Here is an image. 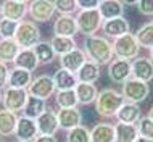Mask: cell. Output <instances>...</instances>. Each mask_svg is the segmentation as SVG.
Here are the masks:
<instances>
[{"label": "cell", "instance_id": "cell-21", "mask_svg": "<svg viewBox=\"0 0 153 142\" xmlns=\"http://www.w3.org/2000/svg\"><path fill=\"white\" fill-rule=\"evenodd\" d=\"M53 82H55L56 90H74L76 86L79 84L76 74L68 70H63V68H60L53 74Z\"/></svg>", "mask_w": 153, "mask_h": 142}, {"label": "cell", "instance_id": "cell-36", "mask_svg": "<svg viewBox=\"0 0 153 142\" xmlns=\"http://www.w3.org/2000/svg\"><path fill=\"white\" fill-rule=\"evenodd\" d=\"M19 23L7 18H0V39H15Z\"/></svg>", "mask_w": 153, "mask_h": 142}, {"label": "cell", "instance_id": "cell-20", "mask_svg": "<svg viewBox=\"0 0 153 142\" xmlns=\"http://www.w3.org/2000/svg\"><path fill=\"white\" fill-rule=\"evenodd\" d=\"M92 142H116V131L114 124L110 123H98L90 129Z\"/></svg>", "mask_w": 153, "mask_h": 142}, {"label": "cell", "instance_id": "cell-35", "mask_svg": "<svg viewBox=\"0 0 153 142\" xmlns=\"http://www.w3.org/2000/svg\"><path fill=\"white\" fill-rule=\"evenodd\" d=\"M66 142H92L90 131L81 124V126L68 131V134H66Z\"/></svg>", "mask_w": 153, "mask_h": 142}, {"label": "cell", "instance_id": "cell-38", "mask_svg": "<svg viewBox=\"0 0 153 142\" xmlns=\"http://www.w3.org/2000/svg\"><path fill=\"white\" fill-rule=\"evenodd\" d=\"M135 126L139 129V136L153 141V121L148 118V116H142Z\"/></svg>", "mask_w": 153, "mask_h": 142}, {"label": "cell", "instance_id": "cell-48", "mask_svg": "<svg viewBox=\"0 0 153 142\" xmlns=\"http://www.w3.org/2000/svg\"><path fill=\"white\" fill-rule=\"evenodd\" d=\"M16 142H19V141H16Z\"/></svg>", "mask_w": 153, "mask_h": 142}, {"label": "cell", "instance_id": "cell-14", "mask_svg": "<svg viewBox=\"0 0 153 142\" xmlns=\"http://www.w3.org/2000/svg\"><path fill=\"white\" fill-rule=\"evenodd\" d=\"M87 60H89V58H87V55H85L84 50H82V49H76V50H73V52H69V53H66V55L60 57V68L68 70V71H71V73L77 74V71L84 66V63Z\"/></svg>", "mask_w": 153, "mask_h": 142}, {"label": "cell", "instance_id": "cell-28", "mask_svg": "<svg viewBox=\"0 0 153 142\" xmlns=\"http://www.w3.org/2000/svg\"><path fill=\"white\" fill-rule=\"evenodd\" d=\"M74 90H76V95H77V102H79L81 105H90V103H94L98 97V90L94 84L79 82Z\"/></svg>", "mask_w": 153, "mask_h": 142}, {"label": "cell", "instance_id": "cell-44", "mask_svg": "<svg viewBox=\"0 0 153 142\" xmlns=\"http://www.w3.org/2000/svg\"><path fill=\"white\" fill-rule=\"evenodd\" d=\"M147 116H148V118H150V120L153 121V107L150 108V111H148V115H147Z\"/></svg>", "mask_w": 153, "mask_h": 142}, {"label": "cell", "instance_id": "cell-23", "mask_svg": "<svg viewBox=\"0 0 153 142\" xmlns=\"http://www.w3.org/2000/svg\"><path fill=\"white\" fill-rule=\"evenodd\" d=\"M13 65H15V68L26 70L29 73H32L39 66V60H37L34 49H21V52L18 53V57L13 61Z\"/></svg>", "mask_w": 153, "mask_h": 142}, {"label": "cell", "instance_id": "cell-42", "mask_svg": "<svg viewBox=\"0 0 153 142\" xmlns=\"http://www.w3.org/2000/svg\"><path fill=\"white\" fill-rule=\"evenodd\" d=\"M34 142H58L55 139V136H39Z\"/></svg>", "mask_w": 153, "mask_h": 142}, {"label": "cell", "instance_id": "cell-18", "mask_svg": "<svg viewBox=\"0 0 153 142\" xmlns=\"http://www.w3.org/2000/svg\"><path fill=\"white\" fill-rule=\"evenodd\" d=\"M56 118L61 129L71 131V129L81 126L82 123V113L77 108H65V110L56 111Z\"/></svg>", "mask_w": 153, "mask_h": 142}, {"label": "cell", "instance_id": "cell-16", "mask_svg": "<svg viewBox=\"0 0 153 142\" xmlns=\"http://www.w3.org/2000/svg\"><path fill=\"white\" fill-rule=\"evenodd\" d=\"M132 78L142 82H150L153 79V61L148 57H137L132 61Z\"/></svg>", "mask_w": 153, "mask_h": 142}, {"label": "cell", "instance_id": "cell-8", "mask_svg": "<svg viewBox=\"0 0 153 142\" xmlns=\"http://www.w3.org/2000/svg\"><path fill=\"white\" fill-rule=\"evenodd\" d=\"M56 87L55 82H53V76H48V74H42V76H37L36 79H32L31 86L27 87V92H29L31 97L40 99V100H47L50 99L55 92Z\"/></svg>", "mask_w": 153, "mask_h": 142}, {"label": "cell", "instance_id": "cell-9", "mask_svg": "<svg viewBox=\"0 0 153 142\" xmlns=\"http://www.w3.org/2000/svg\"><path fill=\"white\" fill-rule=\"evenodd\" d=\"M26 13H29V3L24 0H5L2 2V18L21 23Z\"/></svg>", "mask_w": 153, "mask_h": 142}, {"label": "cell", "instance_id": "cell-43", "mask_svg": "<svg viewBox=\"0 0 153 142\" xmlns=\"http://www.w3.org/2000/svg\"><path fill=\"white\" fill-rule=\"evenodd\" d=\"M135 142H153V141H152V139H145V137L139 136L137 139H135Z\"/></svg>", "mask_w": 153, "mask_h": 142}, {"label": "cell", "instance_id": "cell-45", "mask_svg": "<svg viewBox=\"0 0 153 142\" xmlns=\"http://www.w3.org/2000/svg\"><path fill=\"white\" fill-rule=\"evenodd\" d=\"M148 52H150V60H152V61H153V47H152V49H150V50H148Z\"/></svg>", "mask_w": 153, "mask_h": 142}, {"label": "cell", "instance_id": "cell-12", "mask_svg": "<svg viewBox=\"0 0 153 142\" xmlns=\"http://www.w3.org/2000/svg\"><path fill=\"white\" fill-rule=\"evenodd\" d=\"M77 31H79V28H77V21L74 16L60 15L53 23V32H55L56 37H71V39H74Z\"/></svg>", "mask_w": 153, "mask_h": 142}, {"label": "cell", "instance_id": "cell-11", "mask_svg": "<svg viewBox=\"0 0 153 142\" xmlns=\"http://www.w3.org/2000/svg\"><path fill=\"white\" fill-rule=\"evenodd\" d=\"M55 3L48 0H32L29 2V15L37 23H47L55 15Z\"/></svg>", "mask_w": 153, "mask_h": 142}, {"label": "cell", "instance_id": "cell-22", "mask_svg": "<svg viewBox=\"0 0 153 142\" xmlns=\"http://www.w3.org/2000/svg\"><path fill=\"white\" fill-rule=\"evenodd\" d=\"M103 21H110L114 18H121L124 13V3L119 0H102L98 7Z\"/></svg>", "mask_w": 153, "mask_h": 142}, {"label": "cell", "instance_id": "cell-13", "mask_svg": "<svg viewBox=\"0 0 153 142\" xmlns=\"http://www.w3.org/2000/svg\"><path fill=\"white\" fill-rule=\"evenodd\" d=\"M36 124H37V129H39V136H55V132L60 129L56 113L52 108H47L36 120Z\"/></svg>", "mask_w": 153, "mask_h": 142}, {"label": "cell", "instance_id": "cell-19", "mask_svg": "<svg viewBox=\"0 0 153 142\" xmlns=\"http://www.w3.org/2000/svg\"><path fill=\"white\" fill-rule=\"evenodd\" d=\"M140 118H142V110L135 103L126 102L116 113L118 123H123V124H137Z\"/></svg>", "mask_w": 153, "mask_h": 142}, {"label": "cell", "instance_id": "cell-4", "mask_svg": "<svg viewBox=\"0 0 153 142\" xmlns=\"http://www.w3.org/2000/svg\"><path fill=\"white\" fill-rule=\"evenodd\" d=\"M15 40L21 49H34L40 42V29L34 21H21L15 34Z\"/></svg>", "mask_w": 153, "mask_h": 142}, {"label": "cell", "instance_id": "cell-39", "mask_svg": "<svg viewBox=\"0 0 153 142\" xmlns=\"http://www.w3.org/2000/svg\"><path fill=\"white\" fill-rule=\"evenodd\" d=\"M135 7H137L139 13L145 16H153V0H139Z\"/></svg>", "mask_w": 153, "mask_h": 142}, {"label": "cell", "instance_id": "cell-7", "mask_svg": "<svg viewBox=\"0 0 153 142\" xmlns=\"http://www.w3.org/2000/svg\"><path fill=\"white\" fill-rule=\"evenodd\" d=\"M29 99L27 89H13V87H5L2 94V103L8 111H21L26 107V102Z\"/></svg>", "mask_w": 153, "mask_h": 142}, {"label": "cell", "instance_id": "cell-1", "mask_svg": "<svg viewBox=\"0 0 153 142\" xmlns=\"http://www.w3.org/2000/svg\"><path fill=\"white\" fill-rule=\"evenodd\" d=\"M84 52L87 58L98 66L110 65L113 61V44L106 37L102 36H89L84 40Z\"/></svg>", "mask_w": 153, "mask_h": 142}, {"label": "cell", "instance_id": "cell-47", "mask_svg": "<svg viewBox=\"0 0 153 142\" xmlns=\"http://www.w3.org/2000/svg\"><path fill=\"white\" fill-rule=\"evenodd\" d=\"M0 102H2V94H0Z\"/></svg>", "mask_w": 153, "mask_h": 142}, {"label": "cell", "instance_id": "cell-40", "mask_svg": "<svg viewBox=\"0 0 153 142\" xmlns=\"http://www.w3.org/2000/svg\"><path fill=\"white\" fill-rule=\"evenodd\" d=\"M77 7L81 10H98L100 0H77Z\"/></svg>", "mask_w": 153, "mask_h": 142}, {"label": "cell", "instance_id": "cell-46", "mask_svg": "<svg viewBox=\"0 0 153 142\" xmlns=\"http://www.w3.org/2000/svg\"><path fill=\"white\" fill-rule=\"evenodd\" d=\"M0 16H2V3H0Z\"/></svg>", "mask_w": 153, "mask_h": 142}, {"label": "cell", "instance_id": "cell-15", "mask_svg": "<svg viewBox=\"0 0 153 142\" xmlns=\"http://www.w3.org/2000/svg\"><path fill=\"white\" fill-rule=\"evenodd\" d=\"M16 139L19 142H34L39 137V129L34 120L21 116L18 120V126H16Z\"/></svg>", "mask_w": 153, "mask_h": 142}, {"label": "cell", "instance_id": "cell-31", "mask_svg": "<svg viewBox=\"0 0 153 142\" xmlns=\"http://www.w3.org/2000/svg\"><path fill=\"white\" fill-rule=\"evenodd\" d=\"M45 110H47V107H45V100H40V99H36V97H31L29 95L23 113H24L26 118H31V120L36 121Z\"/></svg>", "mask_w": 153, "mask_h": 142}, {"label": "cell", "instance_id": "cell-17", "mask_svg": "<svg viewBox=\"0 0 153 142\" xmlns=\"http://www.w3.org/2000/svg\"><path fill=\"white\" fill-rule=\"evenodd\" d=\"M102 31L106 37L118 39V37L129 34L131 26H129V21H127L124 16H121V18H114V19H110V21H103Z\"/></svg>", "mask_w": 153, "mask_h": 142}, {"label": "cell", "instance_id": "cell-10", "mask_svg": "<svg viewBox=\"0 0 153 142\" xmlns=\"http://www.w3.org/2000/svg\"><path fill=\"white\" fill-rule=\"evenodd\" d=\"M108 78L114 84H124L132 78V63L127 60H113L108 65Z\"/></svg>", "mask_w": 153, "mask_h": 142}, {"label": "cell", "instance_id": "cell-25", "mask_svg": "<svg viewBox=\"0 0 153 142\" xmlns=\"http://www.w3.org/2000/svg\"><path fill=\"white\" fill-rule=\"evenodd\" d=\"M19 52H21V47L16 44L15 39H0V61L2 63L15 61Z\"/></svg>", "mask_w": 153, "mask_h": 142}, {"label": "cell", "instance_id": "cell-3", "mask_svg": "<svg viewBox=\"0 0 153 142\" xmlns=\"http://www.w3.org/2000/svg\"><path fill=\"white\" fill-rule=\"evenodd\" d=\"M140 49L142 47L135 39V34H131V32L113 40V52L119 60H135L139 57Z\"/></svg>", "mask_w": 153, "mask_h": 142}, {"label": "cell", "instance_id": "cell-26", "mask_svg": "<svg viewBox=\"0 0 153 142\" xmlns=\"http://www.w3.org/2000/svg\"><path fill=\"white\" fill-rule=\"evenodd\" d=\"M77 81L79 82H85V84H94L95 81H98L100 78V66L94 61L87 60L84 63V66L77 71Z\"/></svg>", "mask_w": 153, "mask_h": 142}, {"label": "cell", "instance_id": "cell-6", "mask_svg": "<svg viewBox=\"0 0 153 142\" xmlns=\"http://www.w3.org/2000/svg\"><path fill=\"white\" fill-rule=\"evenodd\" d=\"M121 94H123V97L127 103H135V105H139L140 102L147 100L148 94H150V86H148L147 82H142V81H139V79L131 78L129 81H126L123 84Z\"/></svg>", "mask_w": 153, "mask_h": 142}, {"label": "cell", "instance_id": "cell-32", "mask_svg": "<svg viewBox=\"0 0 153 142\" xmlns=\"http://www.w3.org/2000/svg\"><path fill=\"white\" fill-rule=\"evenodd\" d=\"M34 52L37 55V60H39V65H50L53 60H55L56 53L53 52V47L50 42H44L40 40L39 44L34 47Z\"/></svg>", "mask_w": 153, "mask_h": 142}, {"label": "cell", "instance_id": "cell-24", "mask_svg": "<svg viewBox=\"0 0 153 142\" xmlns=\"http://www.w3.org/2000/svg\"><path fill=\"white\" fill-rule=\"evenodd\" d=\"M32 82V74L26 70L13 68L10 70V78H8V86L13 89H27Z\"/></svg>", "mask_w": 153, "mask_h": 142}, {"label": "cell", "instance_id": "cell-37", "mask_svg": "<svg viewBox=\"0 0 153 142\" xmlns=\"http://www.w3.org/2000/svg\"><path fill=\"white\" fill-rule=\"evenodd\" d=\"M55 3V10L58 11L60 15H69L74 13L76 10H79L77 7V0H56Z\"/></svg>", "mask_w": 153, "mask_h": 142}, {"label": "cell", "instance_id": "cell-34", "mask_svg": "<svg viewBox=\"0 0 153 142\" xmlns=\"http://www.w3.org/2000/svg\"><path fill=\"white\" fill-rule=\"evenodd\" d=\"M135 39H137L140 47H145L150 50L153 47V21L140 26L137 29V32H135Z\"/></svg>", "mask_w": 153, "mask_h": 142}, {"label": "cell", "instance_id": "cell-33", "mask_svg": "<svg viewBox=\"0 0 153 142\" xmlns=\"http://www.w3.org/2000/svg\"><path fill=\"white\" fill-rule=\"evenodd\" d=\"M55 102L60 107V110L65 108H76L77 102V95L76 90H56L55 94Z\"/></svg>", "mask_w": 153, "mask_h": 142}, {"label": "cell", "instance_id": "cell-30", "mask_svg": "<svg viewBox=\"0 0 153 142\" xmlns=\"http://www.w3.org/2000/svg\"><path fill=\"white\" fill-rule=\"evenodd\" d=\"M50 44L53 47V52H55L56 55H60V57H63V55H66V53H69V52H73V50L77 49L76 40L71 39V37H56V36H53L50 39Z\"/></svg>", "mask_w": 153, "mask_h": 142}, {"label": "cell", "instance_id": "cell-5", "mask_svg": "<svg viewBox=\"0 0 153 142\" xmlns=\"http://www.w3.org/2000/svg\"><path fill=\"white\" fill-rule=\"evenodd\" d=\"M76 21L79 32H82L85 37L95 36V32L103 26V18L98 10H79L76 15Z\"/></svg>", "mask_w": 153, "mask_h": 142}, {"label": "cell", "instance_id": "cell-2", "mask_svg": "<svg viewBox=\"0 0 153 142\" xmlns=\"http://www.w3.org/2000/svg\"><path fill=\"white\" fill-rule=\"evenodd\" d=\"M126 100H124L123 94L118 92L116 89L106 87L98 92V97L95 100V111H97L103 118H116V113L119 111Z\"/></svg>", "mask_w": 153, "mask_h": 142}, {"label": "cell", "instance_id": "cell-41", "mask_svg": "<svg viewBox=\"0 0 153 142\" xmlns=\"http://www.w3.org/2000/svg\"><path fill=\"white\" fill-rule=\"evenodd\" d=\"M8 78H10V68L7 66V63L0 61V89L8 86Z\"/></svg>", "mask_w": 153, "mask_h": 142}, {"label": "cell", "instance_id": "cell-27", "mask_svg": "<svg viewBox=\"0 0 153 142\" xmlns=\"http://www.w3.org/2000/svg\"><path fill=\"white\" fill-rule=\"evenodd\" d=\"M18 116L13 111L2 110L0 111V136H11L16 132V126H18Z\"/></svg>", "mask_w": 153, "mask_h": 142}, {"label": "cell", "instance_id": "cell-29", "mask_svg": "<svg viewBox=\"0 0 153 142\" xmlns=\"http://www.w3.org/2000/svg\"><path fill=\"white\" fill-rule=\"evenodd\" d=\"M114 131H116V142H135V139L139 137V129L135 124L116 123Z\"/></svg>", "mask_w": 153, "mask_h": 142}]
</instances>
